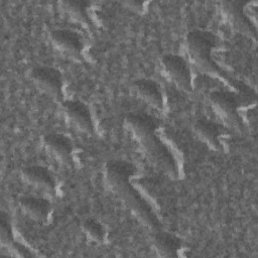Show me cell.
<instances>
[{
  "label": "cell",
  "mask_w": 258,
  "mask_h": 258,
  "mask_svg": "<svg viewBox=\"0 0 258 258\" xmlns=\"http://www.w3.org/2000/svg\"><path fill=\"white\" fill-rule=\"evenodd\" d=\"M0 239L2 247L6 248L12 255L18 257L33 256V253H31L27 248L15 241L10 224L3 212L0 216Z\"/></svg>",
  "instance_id": "obj_15"
},
{
  "label": "cell",
  "mask_w": 258,
  "mask_h": 258,
  "mask_svg": "<svg viewBox=\"0 0 258 258\" xmlns=\"http://www.w3.org/2000/svg\"><path fill=\"white\" fill-rule=\"evenodd\" d=\"M52 45L61 53L76 59H83L84 43L81 36L70 29H55L50 32Z\"/></svg>",
  "instance_id": "obj_8"
},
{
  "label": "cell",
  "mask_w": 258,
  "mask_h": 258,
  "mask_svg": "<svg viewBox=\"0 0 258 258\" xmlns=\"http://www.w3.org/2000/svg\"><path fill=\"white\" fill-rule=\"evenodd\" d=\"M132 88L141 100L157 110H162L163 96L156 82L150 79H139L133 83Z\"/></svg>",
  "instance_id": "obj_12"
},
{
  "label": "cell",
  "mask_w": 258,
  "mask_h": 258,
  "mask_svg": "<svg viewBox=\"0 0 258 258\" xmlns=\"http://www.w3.org/2000/svg\"><path fill=\"white\" fill-rule=\"evenodd\" d=\"M60 8L67 13L73 20L82 24L88 29H91L92 23L90 21L87 7L88 3L81 0H64L59 2Z\"/></svg>",
  "instance_id": "obj_17"
},
{
  "label": "cell",
  "mask_w": 258,
  "mask_h": 258,
  "mask_svg": "<svg viewBox=\"0 0 258 258\" xmlns=\"http://www.w3.org/2000/svg\"><path fill=\"white\" fill-rule=\"evenodd\" d=\"M220 10L233 29L250 38H256V27L245 14L240 2L223 1L220 3Z\"/></svg>",
  "instance_id": "obj_7"
},
{
  "label": "cell",
  "mask_w": 258,
  "mask_h": 258,
  "mask_svg": "<svg viewBox=\"0 0 258 258\" xmlns=\"http://www.w3.org/2000/svg\"><path fill=\"white\" fill-rule=\"evenodd\" d=\"M161 66L164 74L176 87L184 92H191V75L183 57L172 53L165 54L161 59Z\"/></svg>",
  "instance_id": "obj_6"
},
{
  "label": "cell",
  "mask_w": 258,
  "mask_h": 258,
  "mask_svg": "<svg viewBox=\"0 0 258 258\" xmlns=\"http://www.w3.org/2000/svg\"><path fill=\"white\" fill-rule=\"evenodd\" d=\"M19 208L30 219L36 222L45 221L50 213V203L43 198L23 197L19 200Z\"/></svg>",
  "instance_id": "obj_14"
},
{
  "label": "cell",
  "mask_w": 258,
  "mask_h": 258,
  "mask_svg": "<svg viewBox=\"0 0 258 258\" xmlns=\"http://www.w3.org/2000/svg\"><path fill=\"white\" fill-rule=\"evenodd\" d=\"M29 77L41 92L56 101L62 99V78L58 70L50 67H35L30 70Z\"/></svg>",
  "instance_id": "obj_5"
},
{
  "label": "cell",
  "mask_w": 258,
  "mask_h": 258,
  "mask_svg": "<svg viewBox=\"0 0 258 258\" xmlns=\"http://www.w3.org/2000/svg\"><path fill=\"white\" fill-rule=\"evenodd\" d=\"M194 130L197 136L210 148L216 151L223 150V130L218 124L206 119H201L195 123Z\"/></svg>",
  "instance_id": "obj_13"
},
{
  "label": "cell",
  "mask_w": 258,
  "mask_h": 258,
  "mask_svg": "<svg viewBox=\"0 0 258 258\" xmlns=\"http://www.w3.org/2000/svg\"><path fill=\"white\" fill-rule=\"evenodd\" d=\"M82 230L88 238L96 243H102L105 240L106 231L104 227L94 219L86 220L82 225Z\"/></svg>",
  "instance_id": "obj_18"
},
{
  "label": "cell",
  "mask_w": 258,
  "mask_h": 258,
  "mask_svg": "<svg viewBox=\"0 0 258 258\" xmlns=\"http://www.w3.org/2000/svg\"><path fill=\"white\" fill-rule=\"evenodd\" d=\"M45 150L63 165L72 164L73 144L71 140L57 133H49L42 137Z\"/></svg>",
  "instance_id": "obj_11"
},
{
  "label": "cell",
  "mask_w": 258,
  "mask_h": 258,
  "mask_svg": "<svg viewBox=\"0 0 258 258\" xmlns=\"http://www.w3.org/2000/svg\"><path fill=\"white\" fill-rule=\"evenodd\" d=\"M124 125L140 145L149 162L165 175L178 177V166L167 146L156 133L155 120L145 114L137 113L128 115Z\"/></svg>",
  "instance_id": "obj_2"
},
{
  "label": "cell",
  "mask_w": 258,
  "mask_h": 258,
  "mask_svg": "<svg viewBox=\"0 0 258 258\" xmlns=\"http://www.w3.org/2000/svg\"><path fill=\"white\" fill-rule=\"evenodd\" d=\"M21 177L26 183L37 190L42 191L48 197H54L55 181L45 167L39 165L26 166L21 170Z\"/></svg>",
  "instance_id": "obj_10"
},
{
  "label": "cell",
  "mask_w": 258,
  "mask_h": 258,
  "mask_svg": "<svg viewBox=\"0 0 258 258\" xmlns=\"http://www.w3.org/2000/svg\"><path fill=\"white\" fill-rule=\"evenodd\" d=\"M186 50L191 62L202 73L225 82L236 91H243V85L233 80L213 59L212 51L216 45V37L205 30H192L186 35Z\"/></svg>",
  "instance_id": "obj_3"
},
{
  "label": "cell",
  "mask_w": 258,
  "mask_h": 258,
  "mask_svg": "<svg viewBox=\"0 0 258 258\" xmlns=\"http://www.w3.org/2000/svg\"><path fill=\"white\" fill-rule=\"evenodd\" d=\"M134 173L133 164L125 160H110L104 168L105 183L147 230L151 233L158 232L161 228L160 221L131 182Z\"/></svg>",
  "instance_id": "obj_1"
},
{
  "label": "cell",
  "mask_w": 258,
  "mask_h": 258,
  "mask_svg": "<svg viewBox=\"0 0 258 258\" xmlns=\"http://www.w3.org/2000/svg\"><path fill=\"white\" fill-rule=\"evenodd\" d=\"M210 102L217 115L231 128L241 129L242 118L238 112V100L233 93L216 91L210 95Z\"/></svg>",
  "instance_id": "obj_4"
},
{
  "label": "cell",
  "mask_w": 258,
  "mask_h": 258,
  "mask_svg": "<svg viewBox=\"0 0 258 258\" xmlns=\"http://www.w3.org/2000/svg\"><path fill=\"white\" fill-rule=\"evenodd\" d=\"M62 110L67 120L79 131L86 134H92L94 124L88 107L80 101H64Z\"/></svg>",
  "instance_id": "obj_9"
},
{
  "label": "cell",
  "mask_w": 258,
  "mask_h": 258,
  "mask_svg": "<svg viewBox=\"0 0 258 258\" xmlns=\"http://www.w3.org/2000/svg\"><path fill=\"white\" fill-rule=\"evenodd\" d=\"M152 245L158 256L176 257L180 250V241L173 235L161 230L152 233Z\"/></svg>",
  "instance_id": "obj_16"
}]
</instances>
